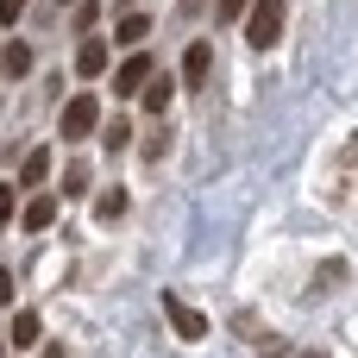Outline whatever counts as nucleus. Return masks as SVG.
<instances>
[{"label": "nucleus", "mask_w": 358, "mask_h": 358, "mask_svg": "<svg viewBox=\"0 0 358 358\" xmlns=\"http://www.w3.org/2000/svg\"><path fill=\"white\" fill-rule=\"evenodd\" d=\"M94 13H101V6H94V0H88V6H76V31H82V38H88V31H94Z\"/></svg>", "instance_id": "nucleus-20"}, {"label": "nucleus", "mask_w": 358, "mask_h": 358, "mask_svg": "<svg viewBox=\"0 0 358 358\" xmlns=\"http://www.w3.org/2000/svg\"><path fill=\"white\" fill-rule=\"evenodd\" d=\"M334 283H346V258H334V264L315 277V289H334Z\"/></svg>", "instance_id": "nucleus-17"}, {"label": "nucleus", "mask_w": 358, "mask_h": 358, "mask_svg": "<svg viewBox=\"0 0 358 358\" xmlns=\"http://www.w3.org/2000/svg\"><path fill=\"white\" fill-rule=\"evenodd\" d=\"M245 13H252V0H214V19H220V25H239Z\"/></svg>", "instance_id": "nucleus-15"}, {"label": "nucleus", "mask_w": 358, "mask_h": 358, "mask_svg": "<svg viewBox=\"0 0 358 358\" xmlns=\"http://www.w3.org/2000/svg\"><path fill=\"white\" fill-rule=\"evenodd\" d=\"M25 6H31V0H0V25H19V19H25Z\"/></svg>", "instance_id": "nucleus-18"}, {"label": "nucleus", "mask_w": 358, "mask_h": 358, "mask_svg": "<svg viewBox=\"0 0 358 358\" xmlns=\"http://www.w3.org/2000/svg\"><path fill=\"white\" fill-rule=\"evenodd\" d=\"M94 214H101V220H120V214H126V189H107V195L94 201Z\"/></svg>", "instance_id": "nucleus-14"}, {"label": "nucleus", "mask_w": 358, "mask_h": 358, "mask_svg": "<svg viewBox=\"0 0 358 358\" xmlns=\"http://www.w3.org/2000/svg\"><path fill=\"white\" fill-rule=\"evenodd\" d=\"M63 195H88V170H82V164L63 170Z\"/></svg>", "instance_id": "nucleus-16"}, {"label": "nucleus", "mask_w": 358, "mask_h": 358, "mask_svg": "<svg viewBox=\"0 0 358 358\" xmlns=\"http://www.w3.org/2000/svg\"><path fill=\"white\" fill-rule=\"evenodd\" d=\"M44 358H63V346H44Z\"/></svg>", "instance_id": "nucleus-22"}, {"label": "nucleus", "mask_w": 358, "mask_h": 358, "mask_svg": "<svg viewBox=\"0 0 358 358\" xmlns=\"http://www.w3.org/2000/svg\"><path fill=\"white\" fill-rule=\"evenodd\" d=\"M57 6H76V0H57Z\"/></svg>", "instance_id": "nucleus-24"}, {"label": "nucleus", "mask_w": 358, "mask_h": 358, "mask_svg": "<svg viewBox=\"0 0 358 358\" xmlns=\"http://www.w3.org/2000/svg\"><path fill=\"white\" fill-rule=\"evenodd\" d=\"M101 69H107V44H101V38L88 31V38L76 44V76H82V82H94Z\"/></svg>", "instance_id": "nucleus-5"}, {"label": "nucleus", "mask_w": 358, "mask_h": 358, "mask_svg": "<svg viewBox=\"0 0 358 358\" xmlns=\"http://www.w3.org/2000/svg\"><path fill=\"white\" fill-rule=\"evenodd\" d=\"M170 94H176V82L170 76H151L145 82V113H170Z\"/></svg>", "instance_id": "nucleus-11"}, {"label": "nucleus", "mask_w": 358, "mask_h": 358, "mask_svg": "<svg viewBox=\"0 0 358 358\" xmlns=\"http://www.w3.org/2000/svg\"><path fill=\"white\" fill-rule=\"evenodd\" d=\"M164 315H170V327H176L182 340H208V321H201L182 296H164Z\"/></svg>", "instance_id": "nucleus-4"}, {"label": "nucleus", "mask_w": 358, "mask_h": 358, "mask_svg": "<svg viewBox=\"0 0 358 358\" xmlns=\"http://www.w3.org/2000/svg\"><path fill=\"white\" fill-rule=\"evenodd\" d=\"M44 176H50V151L38 145V151H25V164H19V182H25V189H44Z\"/></svg>", "instance_id": "nucleus-10"}, {"label": "nucleus", "mask_w": 358, "mask_h": 358, "mask_svg": "<svg viewBox=\"0 0 358 358\" xmlns=\"http://www.w3.org/2000/svg\"><path fill=\"white\" fill-rule=\"evenodd\" d=\"M13 214H19V195H13V182H0V227H6Z\"/></svg>", "instance_id": "nucleus-19"}, {"label": "nucleus", "mask_w": 358, "mask_h": 358, "mask_svg": "<svg viewBox=\"0 0 358 358\" xmlns=\"http://www.w3.org/2000/svg\"><path fill=\"white\" fill-rule=\"evenodd\" d=\"M38 334H44L38 315H13V346H38Z\"/></svg>", "instance_id": "nucleus-12"}, {"label": "nucleus", "mask_w": 358, "mask_h": 358, "mask_svg": "<svg viewBox=\"0 0 358 358\" xmlns=\"http://www.w3.org/2000/svg\"><path fill=\"white\" fill-rule=\"evenodd\" d=\"M6 302H13V277L0 271V308H6Z\"/></svg>", "instance_id": "nucleus-21"}, {"label": "nucleus", "mask_w": 358, "mask_h": 358, "mask_svg": "<svg viewBox=\"0 0 358 358\" xmlns=\"http://www.w3.org/2000/svg\"><path fill=\"white\" fill-rule=\"evenodd\" d=\"M113 38H120L126 50H138V44L151 38V13H145V6H138V13L126 6V13H120V31H113Z\"/></svg>", "instance_id": "nucleus-8"}, {"label": "nucleus", "mask_w": 358, "mask_h": 358, "mask_svg": "<svg viewBox=\"0 0 358 358\" xmlns=\"http://www.w3.org/2000/svg\"><path fill=\"white\" fill-rule=\"evenodd\" d=\"M126 138H132L126 120H107V126H101V145H107V151H126Z\"/></svg>", "instance_id": "nucleus-13"}, {"label": "nucleus", "mask_w": 358, "mask_h": 358, "mask_svg": "<svg viewBox=\"0 0 358 358\" xmlns=\"http://www.w3.org/2000/svg\"><path fill=\"white\" fill-rule=\"evenodd\" d=\"M208 63H214V50H208V44H189V50H182V69H176V76H182L189 88H201V82H208Z\"/></svg>", "instance_id": "nucleus-9"}, {"label": "nucleus", "mask_w": 358, "mask_h": 358, "mask_svg": "<svg viewBox=\"0 0 358 358\" xmlns=\"http://www.w3.org/2000/svg\"><path fill=\"white\" fill-rule=\"evenodd\" d=\"M0 76H6V82H25V76H31V44H25V38L0 44Z\"/></svg>", "instance_id": "nucleus-7"}, {"label": "nucleus", "mask_w": 358, "mask_h": 358, "mask_svg": "<svg viewBox=\"0 0 358 358\" xmlns=\"http://www.w3.org/2000/svg\"><path fill=\"white\" fill-rule=\"evenodd\" d=\"M0 346H6V340H0Z\"/></svg>", "instance_id": "nucleus-25"}, {"label": "nucleus", "mask_w": 358, "mask_h": 358, "mask_svg": "<svg viewBox=\"0 0 358 358\" xmlns=\"http://www.w3.org/2000/svg\"><path fill=\"white\" fill-rule=\"evenodd\" d=\"M151 76H157V63H151V50L138 44V50H126V63L113 69V88H120V94H138Z\"/></svg>", "instance_id": "nucleus-3"}, {"label": "nucleus", "mask_w": 358, "mask_h": 358, "mask_svg": "<svg viewBox=\"0 0 358 358\" xmlns=\"http://www.w3.org/2000/svg\"><path fill=\"white\" fill-rule=\"evenodd\" d=\"M296 358H327V352H296Z\"/></svg>", "instance_id": "nucleus-23"}, {"label": "nucleus", "mask_w": 358, "mask_h": 358, "mask_svg": "<svg viewBox=\"0 0 358 358\" xmlns=\"http://www.w3.org/2000/svg\"><path fill=\"white\" fill-rule=\"evenodd\" d=\"M94 126H101V101H94V94H76V101H63V113H57V132H63L69 145H82Z\"/></svg>", "instance_id": "nucleus-2"}, {"label": "nucleus", "mask_w": 358, "mask_h": 358, "mask_svg": "<svg viewBox=\"0 0 358 358\" xmlns=\"http://www.w3.org/2000/svg\"><path fill=\"white\" fill-rule=\"evenodd\" d=\"M19 220H25V233H50V227H57V195H44V189H38V195L25 201V214H19Z\"/></svg>", "instance_id": "nucleus-6"}, {"label": "nucleus", "mask_w": 358, "mask_h": 358, "mask_svg": "<svg viewBox=\"0 0 358 358\" xmlns=\"http://www.w3.org/2000/svg\"><path fill=\"white\" fill-rule=\"evenodd\" d=\"M283 0H252V13H245V44L252 50H271L277 38H283Z\"/></svg>", "instance_id": "nucleus-1"}]
</instances>
